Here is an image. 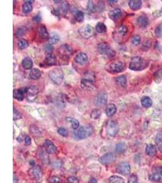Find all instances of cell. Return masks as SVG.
Returning <instances> with one entry per match:
<instances>
[{
  "mask_svg": "<svg viewBox=\"0 0 162 183\" xmlns=\"http://www.w3.org/2000/svg\"><path fill=\"white\" fill-rule=\"evenodd\" d=\"M97 49L100 54L106 55L108 57H112L115 54L114 50L106 42H102L99 43L97 46Z\"/></svg>",
  "mask_w": 162,
  "mask_h": 183,
  "instance_id": "cell-4",
  "label": "cell"
},
{
  "mask_svg": "<svg viewBox=\"0 0 162 183\" xmlns=\"http://www.w3.org/2000/svg\"><path fill=\"white\" fill-rule=\"evenodd\" d=\"M38 35L42 39H47L49 38V34L46 27L43 25L40 26L38 29Z\"/></svg>",
  "mask_w": 162,
  "mask_h": 183,
  "instance_id": "cell-26",
  "label": "cell"
},
{
  "mask_svg": "<svg viewBox=\"0 0 162 183\" xmlns=\"http://www.w3.org/2000/svg\"><path fill=\"white\" fill-rule=\"evenodd\" d=\"M27 32V29L26 27L24 26H21L19 28L17 29L15 35L17 37H22L23 36H24Z\"/></svg>",
  "mask_w": 162,
  "mask_h": 183,
  "instance_id": "cell-40",
  "label": "cell"
},
{
  "mask_svg": "<svg viewBox=\"0 0 162 183\" xmlns=\"http://www.w3.org/2000/svg\"><path fill=\"white\" fill-rule=\"evenodd\" d=\"M29 76L30 78H31L32 80H38L39 78H40V77L41 76V73L39 69H33L29 72Z\"/></svg>",
  "mask_w": 162,
  "mask_h": 183,
  "instance_id": "cell-24",
  "label": "cell"
},
{
  "mask_svg": "<svg viewBox=\"0 0 162 183\" xmlns=\"http://www.w3.org/2000/svg\"><path fill=\"white\" fill-rule=\"evenodd\" d=\"M155 142L160 151L162 152V133H158L155 138Z\"/></svg>",
  "mask_w": 162,
  "mask_h": 183,
  "instance_id": "cell-38",
  "label": "cell"
},
{
  "mask_svg": "<svg viewBox=\"0 0 162 183\" xmlns=\"http://www.w3.org/2000/svg\"><path fill=\"white\" fill-rule=\"evenodd\" d=\"M108 101V95L105 92L99 93L94 99V104L97 107H102L106 105Z\"/></svg>",
  "mask_w": 162,
  "mask_h": 183,
  "instance_id": "cell-9",
  "label": "cell"
},
{
  "mask_svg": "<svg viewBox=\"0 0 162 183\" xmlns=\"http://www.w3.org/2000/svg\"><path fill=\"white\" fill-rule=\"evenodd\" d=\"M37 183H39V182H37Z\"/></svg>",
  "mask_w": 162,
  "mask_h": 183,
  "instance_id": "cell-60",
  "label": "cell"
},
{
  "mask_svg": "<svg viewBox=\"0 0 162 183\" xmlns=\"http://www.w3.org/2000/svg\"><path fill=\"white\" fill-rule=\"evenodd\" d=\"M161 13L162 14V8H161Z\"/></svg>",
  "mask_w": 162,
  "mask_h": 183,
  "instance_id": "cell-59",
  "label": "cell"
},
{
  "mask_svg": "<svg viewBox=\"0 0 162 183\" xmlns=\"http://www.w3.org/2000/svg\"><path fill=\"white\" fill-rule=\"evenodd\" d=\"M50 182L51 183H61V179L59 177L53 176L50 179Z\"/></svg>",
  "mask_w": 162,
  "mask_h": 183,
  "instance_id": "cell-51",
  "label": "cell"
},
{
  "mask_svg": "<svg viewBox=\"0 0 162 183\" xmlns=\"http://www.w3.org/2000/svg\"><path fill=\"white\" fill-rule=\"evenodd\" d=\"M49 77L54 84L60 85L64 80V74L61 69L56 68L49 72Z\"/></svg>",
  "mask_w": 162,
  "mask_h": 183,
  "instance_id": "cell-1",
  "label": "cell"
},
{
  "mask_svg": "<svg viewBox=\"0 0 162 183\" xmlns=\"http://www.w3.org/2000/svg\"><path fill=\"white\" fill-rule=\"evenodd\" d=\"M32 20H33L34 22H37V23H39V22L41 21V15H40V14H37V15H36L35 16H34V17H33Z\"/></svg>",
  "mask_w": 162,
  "mask_h": 183,
  "instance_id": "cell-53",
  "label": "cell"
},
{
  "mask_svg": "<svg viewBox=\"0 0 162 183\" xmlns=\"http://www.w3.org/2000/svg\"><path fill=\"white\" fill-rule=\"evenodd\" d=\"M101 115V111L100 109H94L92 110L91 113V118L92 119H97Z\"/></svg>",
  "mask_w": 162,
  "mask_h": 183,
  "instance_id": "cell-43",
  "label": "cell"
},
{
  "mask_svg": "<svg viewBox=\"0 0 162 183\" xmlns=\"http://www.w3.org/2000/svg\"><path fill=\"white\" fill-rule=\"evenodd\" d=\"M75 62L80 66H83L88 63V57L84 52H80L78 53L74 59Z\"/></svg>",
  "mask_w": 162,
  "mask_h": 183,
  "instance_id": "cell-13",
  "label": "cell"
},
{
  "mask_svg": "<svg viewBox=\"0 0 162 183\" xmlns=\"http://www.w3.org/2000/svg\"><path fill=\"white\" fill-rule=\"evenodd\" d=\"M57 53L60 58L63 59H67L72 55L73 49L70 45L64 44L59 47L57 50Z\"/></svg>",
  "mask_w": 162,
  "mask_h": 183,
  "instance_id": "cell-6",
  "label": "cell"
},
{
  "mask_svg": "<svg viewBox=\"0 0 162 183\" xmlns=\"http://www.w3.org/2000/svg\"><path fill=\"white\" fill-rule=\"evenodd\" d=\"M108 2L110 5H113V4H115V3H117V1H109Z\"/></svg>",
  "mask_w": 162,
  "mask_h": 183,
  "instance_id": "cell-57",
  "label": "cell"
},
{
  "mask_svg": "<svg viewBox=\"0 0 162 183\" xmlns=\"http://www.w3.org/2000/svg\"><path fill=\"white\" fill-rule=\"evenodd\" d=\"M106 114L108 117L113 116L117 112V107L114 104H108L106 107Z\"/></svg>",
  "mask_w": 162,
  "mask_h": 183,
  "instance_id": "cell-22",
  "label": "cell"
},
{
  "mask_svg": "<svg viewBox=\"0 0 162 183\" xmlns=\"http://www.w3.org/2000/svg\"><path fill=\"white\" fill-rule=\"evenodd\" d=\"M18 178L14 175V183H18Z\"/></svg>",
  "mask_w": 162,
  "mask_h": 183,
  "instance_id": "cell-56",
  "label": "cell"
},
{
  "mask_svg": "<svg viewBox=\"0 0 162 183\" xmlns=\"http://www.w3.org/2000/svg\"><path fill=\"white\" fill-rule=\"evenodd\" d=\"M149 178L154 182H162V167H157L152 168L149 174Z\"/></svg>",
  "mask_w": 162,
  "mask_h": 183,
  "instance_id": "cell-8",
  "label": "cell"
},
{
  "mask_svg": "<svg viewBox=\"0 0 162 183\" xmlns=\"http://www.w3.org/2000/svg\"><path fill=\"white\" fill-rule=\"evenodd\" d=\"M109 183H125V180L120 176H112L109 179Z\"/></svg>",
  "mask_w": 162,
  "mask_h": 183,
  "instance_id": "cell-36",
  "label": "cell"
},
{
  "mask_svg": "<svg viewBox=\"0 0 162 183\" xmlns=\"http://www.w3.org/2000/svg\"><path fill=\"white\" fill-rule=\"evenodd\" d=\"M67 121H69L70 123L72 125V127L74 130H77L79 128V122L78 120L74 118H71V117H68L66 118Z\"/></svg>",
  "mask_w": 162,
  "mask_h": 183,
  "instance_id": "cell-37",
  "label": "cell"
},
{
  "mask_svg": "<svg viewBox=\"0 0 162 183\" xmlns=\"http://www.w3.org/2000/svg\"><path fill=\"white\" fill-rule=\"evenodd\" d=\"M46 151L44 150L43 151V150H40L38 153V156L40 157V158H41L40 159H41L43 162H44L47 163V162L48 161V157H47V154H46V153H47V152L46 153Z\"/></svg>",
  "mask_w": 162,
  "mask_h": 183,
  "instance_id": "cell-41",
  "label": "cell"
},
{
  "mask_svg": "<svg viewBox=\"0 0 162 183\" xmlns=\"http://www.w3.org/2000/svg\"><path fill=\"white\" fill-rule=\"evenodd\" d=\"M32 2H29V1H28V2H26L25 3H24L23 4V6H22V10H23V13L24 14H28V13H30L32 11Z\"/></svg>",
  "mask_w": 162,
  "mask_h": 183,
  "instance_id": "cell-28",
  "label": "cell"
},
{
  "mask_svg": "<svg viewBox=\"0 0 162 183\" xmlns=\"http://www.w3.org/2000/svg\"><path fill=\"white\" fill-rule=\"evenodd\" d=\"M87 9L92 13H96L102 10V6H97L92 1H89L87 5Z\"/></svg>",
  "mask_w": 162,
  "mask_h": 183,
  "instance_id": "cell-21",
  "label": "cell"
},
{
  "mask_svg": "<svg viewBox=\"0 0 162 183\" xmlns=\"http://www.w3.org/2000/svg\"><path fill=\"white\" fill-rule=\"evenodd\" d=\"M116 171L118 173L122 175H128L131 172V166L129 163L123 162L120 163L116 167Z\"/></svg>",
  "mask_w": 162,
  "mask_h": 183,
  "instance_id": "cell-11",
  "label": "cell"
},
{
  "mask_svg": "<svg viewBox=\"0 0 162 183\" xmlns=\"http://www.w3.org/2000/svg\"><path fill=\"white\" fill-rule=\"evenodd\" d=\"M89 183H97V181L96 178H92L89 179Z\"/></svg>",
  "mask_w": 162,
  "mask_h": 183,
  "instance_id": "cell-55",
  "label": "cell"
},
{
  "mask_svg": "<svg viewBox=\"0 0 162 183\" xmlns=\"http://www.w3.org/2000/svg\"><path fill=\"white\" fill-rule=\"evenodd\" d=\"M44 148L48 154H54L57 151V148L52 141L47 139L44 142Z\"/></svg>",
  "mask_w": 162,
  "mask_h": 183,
  "instance_id": "cell-17",
  "label": "cell"
},
{
  "mask_svg": "<svg viewBox=\"0 0 162 183\" xmlns=\"http://www.w3.org/2000/svg\"><path fill=\"white\" fill-rule=\"evenodd\" d=\"M95 81V76L92 72H87L85 73L82 78V87L87 89H92L93 83Z\"/></svg>",
  "mask_w": 162,
  "mask_h": 183,
  "instance_id": "cell-5",
  "label": "cell"
},
{
  "mask_svg": "<svg viewBox=\"0 0 162 183\" xmlns=\"http://www.w3.org/2000/svg\"><path fill=\"white\" fill-rule=\"evenodd\" d=\"M119 130V126L117 122L114 120H110L108 122L106 131L108 135L114 137L117 135Z\"/></svg>",
  "mask_w": 162,
  "mask_h": 183,
  "instance_id": "cell-7",
  "label": "cell"
},
{
  "mask_svg": "<svg viewBox=\"0 0 162 183\" xmlns=\"http://www.w3.org/2000/svg\"><path fill=\"white\" fill-rule=\"evenodd\" d=\"M78 32L82 37L85 39H89L94 35V29L91 25H88L79 29Z\"/></svg>",
  "mask_w": 162,
  "mask_h": 183,
  "instance_id": "cell-10",
  "label": "cell"
},
{
  "mask_svg": "<svg viewBox=\"0 0 162 183\" xmlns=\"http://www.w3.org/2000/svg\"><path fill=\"white\" fill-rule=\"evenodd\" d=\"M138 25L141 28H146L149 25V20L148 17L145 15H140L137 19Z\"/></svg>",
  "mask_w": 162,
  "mask_h": 183,
  "instance_id": "cell-18",
  "label": "cell"
},
{
  "mask_svg": "<svg viewBox=\"0 0 162 183\" xmlns=\"http://www.w3.org/2000/svg\"><path fill=\"white\" fill-rule=\"evenodd\" d=\"M29 173L31 178L34 179H39L42 176V171L41 167L38 165L32 168L29 170Z\"/></svg>",
  "mask_w": 162,
  "mask_h": 183,
  "instance_id": "cell-14",
  "label": "cell"
},
{
  "mask_svg": "<svg viewBox=\"0 0 162 183\" xmlns=\"http://www.w3.org/2000/svg\"><path fill=\"white\" fill-rule=\"evenodd\" d=\"M44 63L47 66H52L56 64L57 63V58L55 54L50 53L47 54L44 59Z\"/></svg>",
  "mask_w": 162,
  "mask_h": 183,
  "instance_id": "cell-19",
  "label": "cell"
},
{
  "mask_svg": "<svg viewBox=\"0 0 162 183\" xmlns=\"http://www.w3.org/2000/svg\"><path fill=\"white\" fill-rule=\"evenodd\" d=\"M68 10H69V4L67 3H63L60 6V8L58 9L59 12L60 11L62 12H64V13H66Z\"/></svg>",
  "mask_w": 162,
  "mask_h": 183,
  "instance_id": "cell-45",
  "label": "cell"
},
{
  "mask_svg": "<svg viewBox=\"0 0 162 183\" xmlns=\"http://www.w3.org/2000/svg\"><path fill=\"white\" fill-rule=\"evenodd\" d=\"M24 142L26 145H29L31 144V139L29 136H26L24 139Z\"/></svg>",
  "mask_w": 162,
  "mask_h": 183,
  "instance_id": "cell-54",
  "label": "cell"
},
{
  "mask_svg": "<svg viewBox=\"0 0 162 183\" xmlns=\"http://www.w3.org/2000/svg\"><path fill=\"white\" fill-rule=\"evenodd\" d=\"M96 31L98 33L100 34H103L105 33L107 31V27L102 22H99L96 26Z\"/></svg>",
  "mask_w": 162,
  "mask_h": 183,
  "instance_id": "cell-32",
  "label": "cell"
},
{
  "mask_svg": "<svg viewBox=\"0 0 162 183\" xmlns=\"http://www.w3.org/2000/svg\"><path fill=\"white\" fill-rule=\"evenodd\" d=\"M128 29L127 26L125 25L120 26L116 31L117 34L120 37H124L125 36H126V34H128Z\"/></svg>",
  "mask_w": 162,
  "mask_h": 183,
  "instance_id": "cell-27",
  "label": "cell"
},
{
  "mask_svg": "<svg viewBox=\"0 0 162 183\" xmlns=\"http://www.w3.org/2000/svg\"><path fill=\"white\" fill-rule=\"evenodd\" d=\"M141 103L143 107L148 108L152 106V101L149 97H143L141 100Z\"/></svg>",
  "mask_w": 162,
  "mask_h": 183,
  "instance_id": "cell-31",
  "label": "cell"
},
{
  "mask_svg": "<svg viewBox=\"0 0 162 183\" xmlns=\"http://www.w3.org/2000/svg\"><path fill=\"white\" fill-rule=\"evenodd\" d=\"M60 40V36L56 32H52L49 38V42L50 44H55Z\"/></svg>",
  "mask_w": 162,
  "mask_h": 183,
  "instance_id": "cell-34",
  "label": "cell"
},
{
  "mask_svg": "<svg viewBox=\"0 0 162 183\" xmlns=\"http://www.w3.org/2000/svg\"><path fill=\"white\" fill-rule=\"evenodd\" d=\"M128 183H138V178L135 175H132L128 179Z\"/></svg>",
  "mask_w": 162,
  "mask_h": 183,
  "instance_id": "cell-46",
  "label": "cell"
},
{
  "mask_svg": "<svg viewBox=\"0 0 162 183\" xmlns=\"http://www.w3.org/2000/svg\"><path fill=\"white\" fill-rule=\"evenodd\" d=\"M144 66V60L143 58L139 56H135L131 59L129 68L132 70L138 71L143 69Z\"/></svg>",
  "mask_w": 162,
  "mask_h": 183,
  "instance_id": "cell-2",
  "label": "cell"
},
{
  "mask_svg": "<svg viewBox=\"0 0 162 183\" xmlns=\"http://www.w3.org/2000/svg\"><path fill=\"white\" fill-rule=\"evenodd\" d=\"M126 150V145L124 142H120L115 147V151L117 153L121 154L124 153Z\"/></svg>",
  "mask_w": 162,
  "mask_h": 183,
  "instance_id": "cell-35",
  "label": "cell"
},
{
  "mask_svg": "<svg viewBox=\"0 0 162 183\" xmlns=\"http://www.w3.org/2000/svg\"><path fill=\"white\" fill-rule=\"evenodd\" d=\"M140 41H141V39L138 35H134L132 37L131 42L133 45H138L140 43Z\"/></svg>",
  "mask_w": 162,
  "mask_h": 183,
  "instance_id": "cell-44",
  "label": "cell"
},
{
  "mask_svg": "<svg viewBox=\"0 0 162 183\" xmlns=\"http://www.w3.org/2000/svg\"><path fill=\"white\" fill-rule=\"evenodd\" d=\"M116 83L122 86V87H126L127 85V78L125 75H121L120 76H118L115 79Z\"/></svg>",
  "mask_w": 162,
  "mask_h": 183,
  "instance_id": "cell-33",
  "label": "cell"
},
{
  "mask_svg": "<svg viewBox=\"0 0 162 183\" xmlns=\"http://www.w3.org/2000/svg\"><path fill=\"white\" fill-rule=\"evenodd\" d=\"M29 163H30V164H31V165H35V161H33V160L30 161H29Z\"/></svg>",
  "mask_w": 162,
  "mask_h": 183,
  "instance_id": "cell-58",
  "label": "cell"
},
{
  "mask_svg": "<svg viewBox=\"0 0 162 183\" xmlns=\"http://www.w3.org/2000/svg\"><path fill=\"white\" fill-rule=\"evenodd\" d=\"M130 8L134 11H137L140 9L142 5V2L140 0H131L128 3Z\"/></svg>",
  "mask_w": 162,
  "mask_h": 183,
  "instance_id": "cell-23",
  "label": "cell"
},
{
  "mask_svg": "<svg viewBox=\"0 0 162 183\" xmlns=\"http://www.w3.org/2000/svg\"><path fill=\"white\" fill-rule=\"evenodd\" d=\"M58 133L63 137H66L68 135L67 130L63 128H59L58 129Z\"/></svg>",
  "mask_w": 162,
  "mask_h": 183,
  "instance_id": "cell-49",
  "label": "cell"
},
{
  "mask_svg": "<svg viewBox=\"0 0 162 183\" xmlns=\"http://www.w3.org/2000/svg\"><path fill=\"white\" fill-rule=\"evenodd\" d=\"M14 98L18 101H23L24 99V91L21 89H15L14 90Z\"/></svg>",
  "mask_w": 162,
  "mask_h": 183,
  "instance_id": "cell-30",
  "label": "cell"
},
{
  "mask_svg": "<svg viewBox=\"0 0 162 183\" xmlns=\"http://www.w3.org/2000/svg\"><path fill=\"white\" fill-rule=\"evenodd\" d=\"M125 64L121 61H115L109 65V70L113 73H120L124 69Z\"/></svg>",
  "mask_w": 162,
  "mask_h": 183,
  "instance_id": "cell-12",
  "label": "cell"
},
{
  "mask_svg": "<svg viewBox=\"0 0 162 183\" xmlns=\"http://www.w3.org/2000/svg\"><path fill=\"white\" fill-rule=\"evenodd\" d=\"M156 148L154 145L148 144L146 147V153L149 156H154L156 154Z\"/></svg>",
  "mask_w": 162,
  "mask_h": 183,
  "instance_id": "cell-29",
  "label": "cell"
},
{
  "mask_svg": "<svg viewBox=\"0 0 162 183\" xmlns=\"http://www.w3.org/2000/svg\"><path fill=\"white\" fill-rule=\"evenodd\" d=\"M122 15V11L118 8H114L112 10H111L109 12V18L114 21H116L118 19H119Z\"/></svg>",
  "mask_w": 162,
  "mask_h": 183,
  "instance_id": "cell-16",
  "label": "cell"
},
{
  "mask_svg": "<svg viewBox=\"0 0 162 183\" xmlns=\"http://www.w3.org/2000/svg\"><path fill=\"white\" fill-rule=\"evenodd\" d=\"M18 46L21 49H25L28 46V42L26 40L24 39H20L18 42Z\"/></svg>",
  "mask_w": 162,
  "mask_h": 183,
  "instance_id": "cell-42",
  "label": "cell"
},
{
  "mask_svg": "<svg viewBox=\"0 0 162 183\" xmlns=\"http://www.w3.org/2000/svg\"><path fill=\"white\" fill-rule=\"evenodd\" d=\"M115 160V156L113 153H108L104 155H103L99 159V161L100 163L103 164H109L113 162Z\"/></svg>",
  "mask_w": 162,
  "mask_h": 183,
  "instance_id": "cell-15",
  "label": "cell"
},
{
  "mask_svg": "<svg viewBox=\"0 0 162 183\" xmlns=\"http://www.w3.org/2000/svg\"><path fill=\"white\" fill-rule=\"evenodd\" d=\"M44 49L46 51V53H47L48 54H50V53L52 52V51L53 50V47L51 45V44H50L49 43H47L44 45Z\"/></svg>",
  "mask_w": 162,
  "mask_h": 183,
  "instance_id": "cell-50",
  "label": "cell"
},
{
  "mask_svg": "<svg viewBox=\"0 0 162 183\" xmlns=\"http://www.w3.org/2000/svg\"><path fill=\"white\" fill-rule=\"evenodd\" d=\"M21 117H22L21 114L14 107V120H19L21 118Z\"/></svg>",
  "mask_w": 162,
  "mask_h": 183,
  "instance_id": "cell-47",
  "label": "cell"
},
{
  "mask_svg": "<svg viewBox=\"0 0 162 183\" xmlns=\"http://www.w3.org/2000/svg\"><path fill=\"white\" fill-rule=\"evenodd\" d=\"M66 183H79V181L76 177L72 176L67 178Z\"/></svg>",
  "mask_w": 162,
  "mask_h": 183,
  "instance_id": "cell-48",
  "label": "cell"
},
{
  "mask_svg": "<svg viewBox=\"0 0 162 183\" xmlns=\"http://www.w3.org/2000/svg\"><path fill=\"white\" fill-rule=\"evenodd\" d=\"M93 132V128L89 125L80 127L75 132L76 137L79 139H83L90 136Z\"/></svg>",
  "mask_w": 162,
  "mask_h": 183,
  "instance_id": "cell-3",
  "label": "cell"
},
{
  "mask_svg": "<svg viewBox=\"0 0 162 183\" xmlns=\"http://www.w3.org/2000/svg\"><path fill=\"white\" fill-rule=\"evenodd\" d=\"M155 35L157 36L158 37H160L162 36L161 29V28L160 26L156 28V29L155 30Z\"/></svg>",
  "mask_w": 162,
  "mask_h": 183,
  "instance_id": "cell-52",
  "label": "cell"
},
{
  "mask_svg": "<svg viewBox=\"0 0 162 183\" xmlns=\"http://www.w3.org/2000/svg\"><path fill=\"white\" fill-rule=\"evenodd\" d=\"M26 92L28 97H34L38 95L39 90H38V89L36 86H31L26 89Z\"/></svg>",
  "mask_w": 162,
  "mask_h": 183,
  "instance_id": "cell-25",
  "label": "cell"
},
{
  "mask_svg": "<svg viewBox=\"0 0 162 183\" xmlns=\"http://www.w3.org/2000/svg\"><path fill=\"white\" fill-rule=\"evenodd\" d=\"M85 18V14L84 12L81 11H78L76 12L75 14V19L78 22H82L84 20Z\"/></svg>",
  "mask_w": 162,
  "mask_h": 183,
  "instance_id": "cell-39",
  "label": "cell"
},
{
  "mask_svg": "<svg viewBox=\"0 0 162 183\" xmlns=\"http://www.w3.org/2000/svg\"><path fill=\"white\" fill-rule=\"evenodd\" d=\"M21 64L24 69L30 70L33 67V61L31 57H26L23 59Z\"/></svg>",
  "mask_w": 162,
  "mask_h": 183,
  "instance_id": "cell-20",
  "label": "cell"
}]
</instances>
